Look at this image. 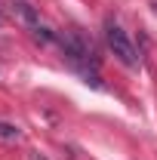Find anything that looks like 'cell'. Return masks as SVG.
I'll use <instances>...</instances> for the list:
<instances>
[{
  "label": "cell",
  "instance_id": "obj_4",
  "mask_svg": "<svg viewBox=\"0 0 157 160\" xmlns=\"http://www.w3.org/2000/svg\"><path fill=\"white\" fill-rule=\"evenodd\" d=\"M151 3H154V9H157V0H151Z\"/></svg>",
  "mask_w": 157,
  "mask_h": 160
},
{
  "label": "cell",
  "instance_id": "obj_2",
  "mask_svg": "<svg viewBox=\"0 0 157 160\" xmlns=\"http://www.w3.org/2000/svg\"><path fill=\"white\" fill-rule=\"evenodd\" d=\"M9 9H13V16H16L28 31H37L40 25H43V22H40V12L28 3V0H13V3H9Z\"/></svg>",
  "mask_w": 157,
  "mask_h": 160
},
{
  "label": "cell",
  "instance_id": "obj_1",
  "mask_svg": "<svg viewBox=\"0 0 157 160\" xmlns=\"http://www.w3.org/2000/svg\"><path fill=\"white\" fill-rule=\"evenodd\" d=\"M105 43H108V49L117 56L126 68H136L139 65V52H136V46H133V40L126 37V31L120 28L117 22H105Z\"/></svg>",
  "mask_w": 157,
  "mask_h": 160
},
{
  "label": "cell",
  "instance_id": "obj_3",
  "mask_svg": "<svg viewBox=\"0 0 157 160\" xmlns=\"http://www.w3.org/2000/svg\"><path fill=\"white\" fill-rule=\"evenodd\" d=\"M0 139H3V142H19V139H22V129L16 126V123L0 120Z\"/></svg>",
  "mask_w": 157,
  "mask_h": 160
},
{
  "label": "cell",
  "instance_id": "obj_5",
  "mask_svg": "<svg viewBox=\"0 0 157 160\" xmlns=\"http://www.w3.org/2000/svg\"><path fill=\"white\" fill-rule=\"evenodd\" d=\"M0 22H3V12H0Z\"/></svg>",
  "mask_w": 157,
  "mask_h": 160
}]
</instances>
